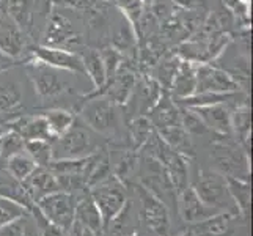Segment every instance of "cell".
I'll return each instance as SVG.
<instances>
[{
	"instance_id": "6da1fadb",
	"label": "cell",
	"mask_w": 253,
	"mask_h": 236,
	"mask_svg": "<svg viewBox=\"0 0 253 236\" xmlns=\"http://www.w3.org/2000/svg\"><path fill=\"white\" fill-rule=\"evenodd\" d=\"M94 150L96 143L91 129L74 121L66 133L52 142V159H81L98 153Z\"/></svg>"
},
{
	"instance_id": "7a4b0ae2",
	"label": "cell",
	"mask_w": 253,
	"mask_h": 236,
	"mask_svg": "<svg viewBox=\"0 0 253 236\" xmlns=\"http://www.w3.org/2000/svg\"><path fill=\"white\" fill-rule=\"evenodd\" d=\"M81 109L84 123L98 134H110L118 128V106L106 94L84 98Z\"/></svg>"
},
{
	"instance_id": "3957f363",
	"label": "cell",
	"mask_w": 253,
	"mask_h": 236,
	"mask_svg": "<svg viewBox=\"0 0 253 236\" xmlns=\"http://www.w3.org/2000/svg\"><path fill=\"white\" fill-rule=\"evenodd\" d=\"M38 209L44 216V219L54 224L65 232L74 222L76 214V200L74 195L65 190H57L38 200Z\"/></svg>"
},
{
	"instance_id": "277c9868",
	"label": "cell",
	"mask_w": 253,
	"mask_h": 236,
	"mask_svg": "<svg viewBox=\"0 0 253 236\" xmlns=\"http://www.w3.org/2000/svg\"><path fill=\"white\" fill-rule=\"evenodd\" d=\"M25 63H27L33 89L41 99H54L62 96L65 92H68L69 85L65 79H62L57 74L58 69L44 65L35 57H30Z\"/></svg>"
},
{
	"instance_id": "5b68a950",
	"label": "cell",
	"mask_w": 253,
	"mask_h": 236,
	"mask_svg": "<svg viewBox=\"0 0 253 236\" xmlns=\"http://www.w3.org/2000/svg\"><path fill=\"white\" fill-rule=\"evenodd\" d=\"M91 198L99 209L104 225H109L112 222L113 217L123 209L126 202L123 185L118 181V178L112 177L94 185L91 190Z\"/></svg>"
},
{
	"instance_id": "8992f818",
	"label": "cell",
	"mask_w": 253,
	"mask_h": 236,
	"mask_svg": "<svg viewBox=\"0 0 253 236\" xmlns=\"http://www.w3.org/2000/svg\"><path fill=\"white\" fill-rule=\"evenodd\" d=\"M42 45L68 50H74V47L82 45V37L74 29L73 22L69 21L66 14L60 13L55 5L49 11L44 43Z\"/></svg>"
},
{
	"instance_id": "52a82bcc",
	"label": "cell",
	"mask_w": 253,
	"mask_h": 236,
	"mask_svg": "<svg viewBox=\"0 0 253 236\" xmlns=\"http://www.w3.org/2000/svg\"><path fill=\"white\" fill-rule=\"evenodd\" d=\"M242 87L234 79L214 63L197 65L195 93H236Z\"/></svg>"
},
{
	"instance_id": "ba28073f",
	"label": "cell",
	"mask_w": 253,
	"mask_h": 236,
	"mask_svg": "<svg viewBox=\"0 0 253 236\" xmlns=\"http://www.w3.org/2000/svg\"><path fill=\"white\" fill-rule=\"evenodd\" d=\"M214 161L219 170L226 177L246 180L249 175L247 151L230 142H217L214 145Z\"/></svg>"
},
{
	"instance_id": "9c48e42d",
	"label": "cell",
	"mask_w": 253,
	"mask_h": 236,
	"mask_svg": "<svg viewBox=\"0 0 253 236\" xmlns=\"http://www.w3.org/2000/svg\"><path fill=\"white\" fill-rule=\"evenodd\" d=\"M32 57H35L44 65L55 68L58 71H69L74 74L85 76V68L81 54H77L74 50H68L62 47H52L38 45L32 50Z\"/></svg>"
},
{
	"instance_id": "30bf717a",
	"label": "cell",
	"mask_w": 253,
	"mask_h": 236,
	"mask_svg": "<svg viewBox=\"0 0 253 236\" xmlns=\"http://www.w3.org/2000/svg\"><path fill=\"white\" fill-rule=\"evenodd\" d=\"M194 190L205 205L215 209L226 206V200L230 198L225 177L211 170L200 172V178Z\"/></svg>"
},
{
	"instance_id": "8fae6325",
	"label": "cell",
	"mask_w": 253,
	"mask_h": 236,
	"mask_svg": "<svg viewBox=\"0 0 253 236\" xmlns=\"http://www.w3.org/2000/svg\"><path fill=\"white\" fill-rule=\"evenodd\" d=\"M135 190L138 192V197H140L142 202V217L145 224L158 235L167 236L170 224H169V213L165 205L158 197L153 195L146 188L140 185L135 186Z\"/></svg>"
},
{
	"instance_id": "7c38bea8",
	"label": "cell",
	"mask_w": 253,
	"mask_h": 236,
	"mask_svg": "<svg viewBox=\"0 0 253 236\" xmlns=\"http://www.w3.org/2000/svg\"><path fill=\"white\" fill-rule=\"evenodd\" d=\"M137 84V74L132 68H129L127 65L123 63L118 69V73L109 79L107 84L104 85V89L94 94H85L84 98H88V96H96V94H106L109 98L117 104V106H126L129 102L132 92L135 89Z\"/></svg>"
},
{
	"instance_id": "4fadbf2b",
	"label": "cell",
	"mask_w": 253,
	"mask_h": 236,
	"mask_svg": "<svg viewBox=\"0 0 253 236\" xmlns=\"http://www.w3.org/2000/svg\"><path fill=\"white\" fill-rule=\"evenodd\" d=\"M8 131H13L17 136H21L24 141H47L54 142V136L50 134L49 125L42 113L40 115H22L11 120L6 125Z\"/></svg>"
},
{
	"instance_id": "5bb4252c",
	"label": "cell",
	"mask_w": 253,
	"mask_h": 236,
	"mask_svg": "<svg viewBox=\"0 0 253 236\" xmlns=\"http://www.w3.org/2000/svg\"><path fill=\"white\" fill-rule=\"evenodd\" d=\"M203 120L206 128L219 136L231 134V110L226 102L208 104V106L189 107Z\"/></svg>"
},
{
	"instance_id": "9a60e30c",
	"label": "cell",
	"mask_w": 253,
	"mask_h": 236,
	"mask_svg": "<svg viewBox=\"0 0 253 236\" xmlns=\"http://www.w3.org/2000/svg\"><path fill=\"white\" fill-rule=\"evenodd\" d=\"M22 183L25 186L27 195L33 200H37V202L40 198L52 194V192L60 190L58 181L55 178L54 172L49 167H44V165H37V167L33 169V172Z\"/></svg>"
},
{
	"instance_id": "2e32d148",
	"label": "cell",
	"mask_w": 253,
	"mask_h": 236,
	"mask_svg": "<svg viewBox=\"0 0 253 236\" xmlns=\"http://www.w3.org/2000/svg\"><path fill=\"white\" fill-rule=\"evenodd\" d=\"M197 65L189 60H182L178 65L176 73H174L169 93L174 101L189 98L195 93V85H197Z\"/></svg>"
},
{
	"instance_id": "e0dca14e",
	"label": "cell",
	"mask_w": 253,
	"mask_h": 236,
	"mask_svg": "<svg viewBox=\"0 0 253 236\" xmlns=\"http://www.w3.org/2000/svg\"><path fill=\"white\" fill-rule=\"evenodd\" d=\"M29 49L27 33L22 32L17 25L8 17L6 22L0 27V52L19 62L21 55Z\"/></svg>"
},
{
	"instance_id": "ac0fdd59",
	"label": "cell",
	"mask_w": 253,
	"mask_h": 236,
	"mask_svg": "<svg viewBox=\"0 0 253 236\" xmlns=\"http://www.w3.org/2000/svg\"><path fill=\"white\" fill-rule=\"evenodd\" d=\"M179 209H181V216L186 222L190 224H197L200 221L208 219L209 216H212L215 213H219V209L211 208L205 205L200 197L197 195V192L194 188H187L179 194Z\"/></svg>"
},
{
	"instance_id": "d6986e66",
	"label": "cell",
	"mask_w": 253,
	"mask_h": 236,
	"mask_svg": "<svg viewBox=\"0 0 253 236\" xmlns=\"http://www.w3.org/2000/svg\"><path fill=\"white\" fill-rule=\"evenodd\" d=\"M165 169L169 172L170 181L174 188V192L179 195L182 190L187 189L189 186V170H187V157L176 153L174 150H170L169 154L165 156L162 162Z\"/></svg>"
},
{
	"instance_id": "ffe728a7",
	"label": "cell",
	"mask_w": 253,
	"mask_h": 236,
	"mask_svg": "<svg viewBox=\"0 0 253 236\" xmlns=\"http://www.w3.org/2000/svg\"><path fill=\"white\" fill-rule=\"evenodd\" d=\"M156 133H158V136L162 139V141L167 143L171 148V150L176 151V153L182 154L184 157L194 154V148H192L190 136L186 133V129L182 128L181 123L158 129Z\"/></svg>"
},
{
	"instance_id": "44dd1931",
	"label": "cell",
	"mask_w": 253,
	"mask_h": 236,
	"mask_svg": "<svg viewBox=\"0 0 253 236\" xmlns=\"http://www.w3.org/2000/svg\"><path fill=\"white\" fill-rule=\"evenodd\" d=\"M6 14L22 32L30 33L35 14V0H6Z\"/></svg>"
},
{
	"instance_id": "7402d4cb",
	"label": "cell",
	"mask_w": 253,
	"mask_h": 236,
	"mask_svg": "<svg viewBox=\"0 0 253 236\" xmlns=\"http://www.w3.org/2000/svg\"><path fill=\"white\" fill-rule=\"evenodd\" d=\"M81 57L84 62V68H85V76H88L91 79L93 87H94V92H91L90 94L101 92L107 82V77H106V69H104V63H102L99 50L85 49V52Z\"/></svg>"
},
{
	"instance_id": "603a6c76",
	"label": "cell",
	"mask_w": 253,
	"mask_h": 236,
	"mask_svg": "<svg viewBox=\"0 0 253 236\" xmlns=\"http://www.w3.org/2000/svg\"><path fill=\"white\" fill-rule=\"evenodd\" d=\"M74 219L77 222H81L82 225H85L86 229H90L96 236H101L102 230H104V221H102V216L99 213L98 206L93 202V198L88 197L82 200L81 203L76 205V214H74Z\"/></svg>"
},
{
	"instance_id": "cb8c5ba5",
	"label": "cell",
	"mask_w": 253,
	"mask_h": 236,
	"mask_svg": "<svg viewBox=\"0 0 253 236\" xmlns=\"http://www.w3.org/2000/svg\"><path fill=\"white\" fill-rule=\"evenodd\" d=\"M233 222L231 213H215L209 216L208 219L194 224L189 233L202 235V236H220L230 230Z\"/></svg>"
},
{
	"instance_id": "d4e9b609",
	"label": "cell",
	"mask_w": 253,
	"mask_h": 236,
	"mask_svg": "<svg viewBox=\"0 0 253 236\" xmlns=\"http://www.w3.org/2000/svg\"><path fill=\"white\" fill-rule=\"evenodd\" d=\"M112 3H115L118 10L123 13L125 19L134 29L138 38V30L145 16V0H112Z\"/></svg>"
},
{
	"instance_id": "484cf974",
	"label": "cell",
	"mask_w": 253,
	"mask_h": 236,
	"mask_svg": "<svg viewBox=\"0 0 253 236\" xmlns=\"http://www.w3.org/2000/svg\"><path fill=\"white\" fill-rule=\"evenodd\" d=\"M129 133H130V141H132L134 150H140L150 141V137L156 133V129L146 115H138L130 121Z\"/></svg>"
},
{
	"instance_id": "4316f807",
	"label": "cell",
	"mask_w": 253,
	"mask_h": 236,
	"mask_svg": "<svg viewBox=\"0 0 253 236\" xmlns=\"http://www.w3.org/2000/svg\"><path fill=\"white\" fill-rule=\"evenodd\" d=\"M44 118L49 125L50 129V134L54 136V141L57 137H60L63 133L73 126V123L76 121L74 115L71 112H68L65 109H52V110H46L44 113Z\"/></svg>"
},
{
	"instance_id": "83f0119b",
	"label": "cell",
	"mask_w": 253,
	"mask_h": 236,
	"mask_svg": "<svg viewBox=\"0 0 253 236\" xmlns=\"http://www.w3.org/2000/svg\"><path fill=\"white\" fill-rule=\"evenodd\" d=\"M22 104V92L16 82L0 84V113L14 112Z\"/></svg>"
},
{
	"instance_id": "f1b7e54d",
	"label": "cell",
	"mask_w": 253,
	"mask_h": 236,
	"mask_svg": "<svg viewBox=\"0 0 253 236\" xmlns=\"http://www.w3.org/2000/svg\"><path fill=\"white\" fill-rule=\"evenodd\" d=\"M226 180V188H228L230 197L236 202L239 209L242 213H247L250 208V186L246 180L233 178V177H225Z\"/></svg>"
},
{
	"instance_id": "f546056e",
	"label": "cell",
	"mask_w": 253,
	"mask_h": 236,
	"mask_svg": "<svg viewBox=\"0 0 253 236\" xmlns=\"http://www.w3.org/2000/svg\"><path fill=\"white\" fill-rule=\"evenodd\" d=\"M37 167L35 162L27 153H17L11 157H8V170L13 175L16 180L24 181L29 175L33 172V169Z\"/></svg>"
},
{
	"instance_id": "4dcf8cb0",
	"label": "cell",
	"mask_w": 253,
	"mask_h": 236,
	"mask_svg": "<svg viewBox=\"0 0 253 236\" xmlns=\"http://www.w3.org/2000/svg\"><path fill=\"white\" fill-rule=\"evenodd\" d=\"M24 150L32 159L37 162V165H44L47 167L52 161V143L47 141H25Z\"/></svg>"
},
{
	"instance_id": "1f68e13d",
	"label": "cell",
	"mask_w": 253,
	"mask_h": 236,
	"mask_svg": "<svg viewBox=\"0 0 253 236\" xmlns=\"http://www.w3.org/2000/svg\"><path fill=\"white\" fill-rule=\"evenodd\" d=\"M99 54H101V58H102V63H104V69H106V77H107V81L109 79H112L113 76H115L118 73V69L123 66L125 63V57L123 54H121L120 50H117L113 46H106V47H102L99 50ZM107 84V82H106ZM90 94V93H88Z\"/></svg>"
},
{
	"instance_id": "d6a6232c",
	"label": "cell",
	"mask_w": 253,
	"mask_h": 236,
	"mask_svg": "<svg viewBox=\"0 0 253 236\" xmlns=\"http://www.w3.org/2000/svg\"><path fill=\"white\" fill-rule=\"evenodd\" d=\"M181 125L189 136H203L209 131L203 120L189 107L181 109Z\"/></svg>"
},
{
	"instance_id": "836d02e7",
	"label": "cell",
	"mask_w": 253,
	"mask_h": 236,
	"mask_svg": "<svg viewBox=\"0 0 253 236\" xmlns=\"http://www.w3.org/2000/svg\"><path fill=\"white\" fill-rule=\"evenodd\" d=\"M24 143L25 141L21 136H17L13 131H6L5 134L0 136V153L8 159V157H11L17 153H22Z\"/></svg>"
},
{
	"instance_id": "e575fe53",
	"label": "cell",
	"mask_w": 253,
	"mask_h": 236,
	"mask_svg": "<svg viewBox=\"0 0 253 236\" xmlns=\"http://www.w3.org/2000/svg\"><path fill=\"white\" fill-rule=\"evenodd\" d=\"M22 216H25V208L21 203L0 195V225L8 224Z\"/></svg>"
},
{
	"instance_id": "d590c367",
	"label": "cell",
	"mask_w": 253,
	"mask_h": 236,
	"mask_svg": "<svg viewBox=\"0 0 253 236\" xmlns=\"http://www.w3.org/2000/svg\"><path fill=\"white\" fill-rule=\"evenodd\" d=\"M32 227L22 216L0 227V236H38Z\"/></svg>"
},
{
	"instance_id": "8d00e7d4",
	"label": "cell",
	"mask_w": 253,
	"mask_h": 236,
	"mask_svg": "<svg viewBox=\"0 0 253 236\" xmlns=\"http://www.w3.org/2000/svg\"><path fill=\"white\" fill-rule=\"evenodd\" d=\"M69 232H71V236H96L90 229H86L85 225L77 222L76 219H74L73 225L69 227Z\"/></svg>"
},
{
	"instance_id": "74e56055",
	"label": "cell",
	"mask_w": 253,
	"mask_h": 236,
	"mask_svg": "<svg viewBox=\"0 0 253 236\" xmlns=\"http://www.w3.org/2000/svg\"><path fill=\"white\" fill-rule=\"evenodd\" d=\"M41 236H66V235H65V230L58 229V227H55L54 224L46 221V224L42 225Z\"/></svg>"
},
{
	"instance_id": "f35d334b",
	"label": "cell",
	"mask_w": 253,
	"mask_h": 236,
	"mask_svg": "<svg viewBox=\"0 0 253 236\" xmlns=\"http://www.w3.org/2000/svg\"><path fill=\"white\" fill-rule=\"evenodd\" d=\"M17 65V60L5 55L3 52H0V73H5L8 69H11Z\"/></svg>"
},
{
	"instance_id": "ab89813d",
	"label": "cell",
	"mask_w": 253,
	"mask_h": 236,
	"mask_svg": "<svg viewBox=\"0 0 253 236\" xmlns=\"http://www.w3.org/2000/svg\"><path fill=\"white\" fill-rule=\"evenodd\" d=\"M8 17H10V16H8L6 14V11L3 10V8L2 6H0V27H2V25L6 22V19H8Z\"/></svg>"
},
{
	"instance_id": "60d3db41",
	"label": "cell",
	"mask_w": 253,
	"mask_h": 236,
	"mask_svg": "<svg viewBox=\"0 0 253 236\" xmlns=\"http://www.w3.org/2000/svg\"><path fill=\"white\" fill-rule=\"evenodd\" d=\"M187 236H202V235H194V233H189Z\"/></svg>"
},
{
	"instance_id": "b9f144b4",
	"label": "cell",
	"mask_w": 253,
	"mask_h": 236,
	"mask_svg": "<svg viewBox=\"0 0 253 236\" xmlns=\"http://www.w3.org/2000/svg\"><path fill=\"white\" fill-rule=\"evenodd\" d=\"M244 2H249L250 3V0H244Z\"/></svg>"
}]
</instances>
